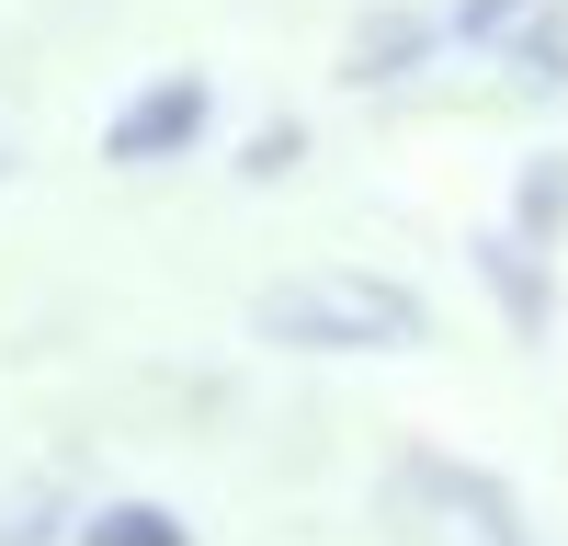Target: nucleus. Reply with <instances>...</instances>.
Returning a JSON list of instances; mask_svg holds the SVG:
<instances>
[{"label": "nucleus", "mask_w": 568, "mask_h": 546, "mask_svg": "<svg viewBox=\"0 0 568 546\" xmlns=\"http://www.w3.org/2000/svg\"><path fill=\"white\" fill-rule=\"evenodd\" d=\"M251 342H284V353H420L433 342V307L398 273H296V285H262L251 296Z\"/></svg>", "instance_id": "nucleus-1"}, {"label": "nucleus", "mask_w": 568, "mask_h": 546, "mask_svg": "<svg viewBox=\"0 0 568 546\" xmlns=\"http://www.w3.org/2000/svg\"><path fill=\"white\" fill-rule=\"evenodd\" d=\"M205 125H216V80L171 69V80H149V91H136V103L103 125V160H114V171H160V160H194V149H205Z\"/></svg>", "instance_id": "nucleus-2"}, {"label": "nucleus", "mask_w": 568, "mask_h": 546, "mask_svg": "<svg viewBox=\"0 0 568 546\" xmlns=\"http://www.w3.org/2000/svg\"><path fill=\"white\" fill-rule=\"evenodd\" d=\"M444 12H409V0H375V12L342 34V80L353 91H387V80H409V69H433L444 58Z\"/></svg>", "instance_id": "nucleus-3"}, {"label": "nucleus", "mask_w": 568, "mask_h": 546, "mask_svg": "<svg viewBox=\"0 0 568 546\" xmlns=\"http://www.w3.org/2000/svg\"><path fill=\"white\" fill-rule=\"evenodd\" d=\"M478 285L500 296L511 342H546V331H557V251H535V240H511V228H489V240H478Z\"/></svg>", "instance_id": "nucleus-4"}, {"label": "nucleus", "mask_w": 568, "mask_h": 546, "mask_svg": "<svg viewBox=\"0 0 568 546\" xmlns=\"http://www.w3.org/2000/svg\"><path fill=\"white\" fill-rule=\"evenodd\" d=\"M409 489H433L444 513L478 535V546H535V524H524V501H511L489 467H455V455H409Z\"/></svg>", "instance_id": "nucleus-5"}, {"label": "nucleus", "mask_w": 568, "mask_h": 546, "mask_svg": "<svg viewBox=\"0 0 568 546\" xmlns=\"http://www.w3.org/2000/svg\"><path fill=\"white\" fill-rule=\"evenodd\" d=\"M511 240H535V251L568 240V149H535L511 171Z\"/></svg>", "instance_id": "nucleus-6"}, {"label": "nucleus", "mask_w": 568, "mask_h": 546, "mask_svg": "<svg viewBox=\"0 0 568 546\" xmlns=\"http://www.w3.org/2000/svg\"><path fill=\"white\" fill-rule=\"evenodd\" d=\"M80 546H194V524L171 501H103V513H80Z\"/></svg>", "instance_id": "nucleus-7"}, {"label": "nucleus", "mask_w": 568, "mask_h": 546, "mask_svg": "<svg viewBox=\"0 0 568 546\" xmlns=\"http://www.w3.org/2000/svg\"><path fill=\"white\" fill-rule=\"evenodd\" d=\"M500 46L524 58V80H557V91H568V0H524Z\"/></svg>", "instance_id": "nucleus-8"}, {"label": "nucleus", "mask_w": 568, "mask_h": 546, "mask_svg": "<svg viewBox=\"0 0 568 546\" xmlns=\"http://www.w3.org/2000/svg\"><path fill=\"white\" fill-rule=\"evenodd\" d=\"M296 160H307V125H262L240 171H251V182H284V171H296Z\"/></svg>", "instance_id": "nucleus-9"}, {"label": "nucleus", "mask_w": 568, "mask_h": 546, "mask_svg": "<svg viewBox=\"0 0 568 546\" xmlns=\"http://www.w3.org/2000/svg\"><path fill=\"white\" fill-rule=\"evenodd\" d=\"M511 12H524V0H455V12H444V34H466V46H500V34H511Z\"/></svg>", "instance_id": "nucleus-10"}, {"label": "nucleus", "mask_w": 568, "mask_h": 546, "mask_svg": "<svg viewBox=\"0 0 568 546\" xmlns=\"http://www.w3.org/2000/svg\"><path fill=\"white\" fill-rule=\"evenodd\" d=\"M45 524H58V501H23V513H0V546H45Z\"/></svg>", "instance_id": "nucleus-11"}]
</instances>
